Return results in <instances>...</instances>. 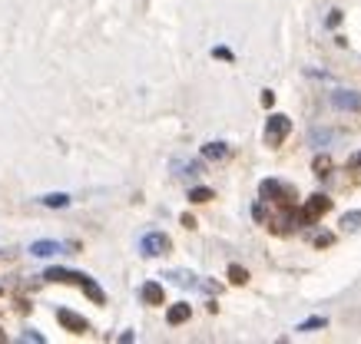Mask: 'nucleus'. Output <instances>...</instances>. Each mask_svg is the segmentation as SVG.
Returning a JSON list of instances; mask_svg holds the SVG:
<instances>
[{
    "label": "nucleus",
    "instance_id": "4",
    "mask_svg": "<svg viewBox=\"0 0 361 344\" xmlns=\"http://www.w3.org/2000/svg\"><path fill=\"white\" fill-rule=\"evenodd\" d=\"M288 133H292V119L285 116V113H275V116H269V122H265V146H282L285 139H288Z\"/></svg>",
    "mask_w": 361,
    "mask_h": 344
},
{
    "label": "nucleus",
    "instance_id": "21",
    "mask_svg": "<svg viewBox=\"0 0 361 344\" xmlns=\"http://www.w3.org/2000/svg\"><path fill=\"white\" fill-rule=\"evenodd\" d=\"M252 219H255V222H265V199H259L252 205Z\"/></svg>",
    "mask_w": 361,
    "mask_h": 344
},
{
    "label": "nucleus",
    "instance_id": "6",
    "mask_svg": "<svg viewBox=\"0 0 361 344\" xmlns=\"http://www.w3.org/2000/svg\"><path fill=\"white\" fill-rule=\"evenodd\" d=\"M331 106L345 110V113H361V93H355V89H335L331 93Z\"/></svg>",
    "mask_w": 361,
    "mask_h": 344
},
{
    "label": "nucleus",
    "instance_id": "27",
    "mask_svg": "<svg viewBox=\"0 0 361 344\" xmlns=\"http://www.w3.org/2000/svg\"><path fill=\"white\" fill-rule=\"evenodd\" d=\"M341 23V10H331V17H328V27H338Z\"/></svg>",
    "mask_w": 361,
    "mask_h": 344
},
{
    "label": "nucleus",
    "instance_id": "18",
    "mask_svg": "<svg viewBox=\"0 0 361 344\" xmlns=\"http://www.w3.org/2000/svg\"><path fill=\"white\" fill-rule=\"evenodd\" d=\"M166 278H173L176 285H199V281H196V275H186V271H169Z\"/></svg>",
    "mask_w": 361,
    "mask_h": 344
},
{
    "label": "nucleus",
    "instance_id": "8",
    "mask_svg": "<svg viewBox=\"0 0 361 344\" xmlns=\"http://www.w3.org/2000/svg\"><path fill=\"white\" fill-rule=\"evenodd\" d=\"M66 248H77V242H53V238H40V242L30 245V255L46 258V255H56V252H66Z\"/></svg>",
    "mask_w": 361,
    "mask_h": 344
},
{
    "label": "nucleus",
    "instance_id": "28",
    "mask_svg": "<svg viewBox=\"0 0 361 344\" xmlns=\"http://www.w3.org/2000/svg\"><path fill=\"white\" fill-rule=\"evenodd\" d=\"M0 295H3V285H0Z\"/></svg>",
    "mask_w": 361,
    "mask_h": 344
},
{
    "label": "nucleus",
    "instance_id": "10",
    "mask_svg": "<svg viewBox=\"0 0 361 344\" xmlns=\"http://www.w3.org/2000/svg\"><path fill=\"white\" fill-rule=\"evenodd\" d=\"M189 318H192V305H186V301H179V305H169V311H166V321L173 324H186Z\"/></svg>",
    "mask_w": 361,
    "mask_h": 344
},
{
    "label": "nucleus",
    "instance_id": "20",
    "mask_svg": "<svg viewBox=\"0 0 361 344\" xmlns=\"http://www.w3.org/2000/svg\"><path fill=\"white\" fill-rule=\"evenodd\" d=\"M312 245H315V248H328V245H335V235H331V232H321V235H315V238H312Z\"/></svg>",
    "mask_w": 361,
    "mask_h": 344
},
{
    "label": "nucleus",
    "instance_id": "1",
    "mask_svg": "<svg viewBox=\"0 0 361 344\" xmlns=\"http://www.w3.org/2000/svg\"><path fill=\"white\" fill-rule=\"evenodd\" d=\"M44 278H46V281H70V285H80V288H83V295H87L93 305H106L103 288H99L90 275H83V271H70V268H46Z\"/></svg>",
    "mask_w": 361,
    "mask_h": 344
},
{
    "label": "nucleus",
    "instance_id": "22",
    "mask_svg": "<svg viewBox=\"0 0 361 344\" xmlns=\"http://www.w3.org/2000/svg\"><path fill=\"white\" fill-rule=\"evenodd\" d=\"M262 106H265V110H272V106H275V93H272V89H262Z\"/></svg>",
    "mask_w": 361,
    "mask_h": 344
},
{
    "label": "nucleus",
    "instance_id": "19",
    "mask_svg": "<svg viewBox=\"0 0 361 344\" xmlns=\"http://www.w3.org/2000/svg\"><path fill=\"white\" fill-rule=\"evenodd\" d=\"M212 56L216 60H226V63H235V53H232L229 46H212Z\"/></svg>",
    "mask_w": 361,
    "mask_h": 344
},
{
    "label": "nucleus",
    "instance_id": "29",
    "mask_svg": "<svg viewBox=\"0 0 361 344\" xmlns=\"http://www.w3.org/2000/svg\"><path fill=\"white\" fill-rule=\"evenodd\" d=\"M0 338H3V334H0Z\"/></svg>",
    "mask_w": 361,
    "mask_h": 344
},
{
    "label": "nucleus",
    "instance_id": "26",
    "mask_svg": "<svg viewBox=\"0 0 361 344\" xmlns=\"http://www.w3.org/2000/svg\"><path fill=\"white\" fill-rule=\"evenodd\" d=\"M348 169H351V172H355V169H361V153H358V155H351V159H348Z\"/></svg>",
    "mask_w": 361,
    "mask_h": 344
},
{
    "label": "nucleus",
    "instance_id": "11",
    "mask_svg": "<svg viewBox=\"0 0 361 344\" xmlns=\"http://www.w3.org/2000/svg\"><path fill=\"white\" fill-rule=\"evenodd\" d=\"M229 146L226 143H206L202 146V159H216V162H222V159H229Z\"/></svg>",
    "mask_w": 361,
    "mask_h": 344
},
{
    "label": "nucleus",
    "instance_id": "12",
    "mask_svg": "<svg viewBox=\"0 0 361 344\" xmlns=\"http://www.w3.org/2000/svg\"><path fill=\"white\" fill-rule=\"evenodd\" d=\"M40 205H46V209H66L70 195L66 192H50V195H40Z\"/></svg>",
    "mask_w": 361,
    "mask_h": 344
},
{
    "label": "nucleus",
    "instance_id": "14",
    "mask_svg": "<svg viewBox=\"0 0 361 344\" xmlns=\"http://www.w3.org/2000/svg\"><path fill=\"white\" fill-rule=\"evenodd\" d=\"M212 199H216V192L206 189V186H196V189H189V202H199V205H202V202H212Z\"/></svg>",
    "mask_w": 361,
    "mask_h": 344
},
{
    "label": "nucleus",
    "instance_id": "2",
    "mask_svg": "<svg viewBox=\"0 0 361 344\" xmlns=\"http://www.w3.org/2000/svg\"><path fill=\"white\" fill-rule=\"evenodd\" d=\"M328 209H331V199H328V195H321V192H315V195L305 202V209L292 215V222H298V225H312V222H318V219H321V215H325Z\"/></svg>",
    "mask_w": 361,
    "mask_h": 344
},
{
    "label": "nucleus",
    "instance_id": "5",
    "mask_svg": "<svg viewBox=\"0 0 361 344\" xmlns=\"http://www.w3.org/2000/svg\"><path fill=\"white\" fill-rule=\"evenodd\" d=\"M173 248V238L169 235H163V232H146L139 238V252L146 258H159V255H166Z\"/></svg>",
    "mask_w": 361,
    "mask_h": 344
},
{
    "label": "nucleus",
    "instance_id": "3",
    "mask_svg": "<svg viewBox=\"0 0 361 344\" xmlns=\"http://www.w3.org/2000/svg\"><path fill=\"white\" fill-rule=\"evenodd\" d=\"M259 199H265V202H278V205H285V209H292V199H295V192L288 189V186H282L278 179H262V182H259Z\"/></svg>",
    "mask_w": 361,
    "mask_h": 344
},
{
    "label": "nucleus",
    "instance_id": "7",
    "mask_svg": "<svg viewBox=\"0 0 361 344\" xmlns=\"http://www.w3.org/2000/svg\"><path fill=\"white\" fill-rule=\"evenodd\" d=\"M56 321L63 324L70 334H87L90 331V321H87V318H80V314H73L70 308H56Z\"/></svg>",
    "mask_w": 361,
    "mask_h": 344
},
{
    "label": "nucleus",
    "instance_id": "9",
    "mask_svg": "<svg viewBox=\"0 0 361 344\" xmlns=\"http://www.w3.org/2000/svg\"><path fill=\"white\" fill-rule=\"evenodd\" d=\"M139 298H142V305H166V288L159 281H142Z\"/></svg>",
    "mask_w": 361,
    "mask_h": 344
},
{
    "label": "nucleus",
    "instance_id": "17",
    "mask_svg": "<svg viewBox=\"0 0 361 344\" xmlns=\"http://www.w3.org/2000/svg\"><path fill=\"white\" fill-rule=\"evenodd\" d=\"M312 172H315V176H328V172H331V159H328V155H315Z\"/></svg>",
    "mask_w": 361,
    "mask_h": 344
},
{
    "label": "nucleus",
    "instance_id": "23",
    "mask_svg": "<svg viewBox=\"0 0 361 344\" xmlns=\"http://www.w3.org/2000/svg\"><path fill=\"white\" fill-rule=\"evenodd\" d=\"M179 222H182V225H186V229H196V215H189V212H182V215H179Z\"/></svg>",
    "mask_w": 361,
    "mask_h": 344
},
{
    "label": "nucleus",
    "instance_id": "24",
    "mask_svg": "<svg viewBox=\"0 0 361 344\" xmlns=\"http://www.w3.org/2000/svg\"><path fill=\"white\" fill-rule=\"evenodd\" d=\"M20 341H33V344H44V334H37V331H27L20 338Z\"/></svg>",
    "mask_w": 361,
    "mask_h": 344
},
{
    "label": "nucleus",
    "instance_id": "16",
    "mask_svg": "<svg viewBox=\"0 0 361 344\" xmlns=\"http://www.w3.org/2000/svg\"><path fill=\"white\" fill-rule=\"evenodd\" d=\"M325 324H328V318H321V314H315V318H308V321H302V324L295 328V331H302V334H305V331H318V328H325Z\"/></svg>",
    "mask_w": 361,
    "mask_h": 344
},
{
    "label": "nucleus",
    "instance_id": "25",
    "mask_svg": "<svg viewBox=\"0 0 361 344\" xmlns=\"http://www.w3.org/2000/svg\"><path fill=\"white\" fill-rule=\"evenodd\" d=\"M335 139V133H315L312 136V143H331Z\"/></svg>",
    "mask_w": 361,
    "mask_h": 344
},
{
    "label": "nucleus",
    "instance_id": "13",
    "mask_svg": "<svg viewBox=\"0 0 361 344\" xmlns=\"http://www.w3.org/2000/svg\"><path fill=\"white\" fill-rule=\"evenodd\" d=\"M226 275H229V285H235V288L249 285V271H245L242 265H229V271H226Z\"/></svg>",
    "mask_w": 361,
    "mask_h": 344
},
{
    "label": "nucleus",
    "instance_id": "15",
    "mask_svg": "<svg viewBox=\"0 0 361 344\" xmlns=\"http://www.w3.org/2000/svg\"><path fill=\"white\" fill-rule=\"evenodd\" d=\"M341 229H345V232L361 229V212H345V215H341Z\"/></svg>",
    "mask_w": 361,
    "mask_h": 344
}]
</instances>
